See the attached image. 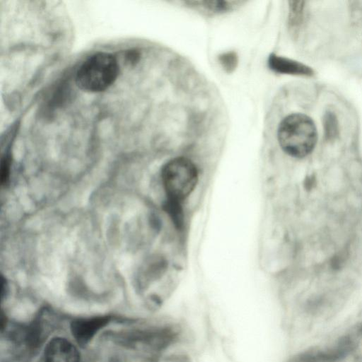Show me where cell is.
Listing matches in <instances>:
<instances>
[{
	"label": "cell",
	"instance_id": "1",
	"mask_svg": "<svg viewBox=\"0 0 362 362\" xmlns=\"http://www.w3.org/2000/svg\"><path fill=\"white\" fill-rule=\"evenodd\" d=\"M277 137L285 153L295 158H303L314 149L317 132L310 117L301 113H293L281 121Z\"/></svg>",
	"mask_w": 362,
	"mask_h": 362
},
{
	"label": "cell",
	"instance_id": "2",
	"mask_svg": "<svg viewBox=\"0 0 362 362\" xmlns=\"http://www.w3.org/2000/svg\"><path fill=\"white\" fill-rule=\"evenodd\" d=\"M119 73L117 57L109 52H98L82 62L76 71L75 83L83 91L100 93L115 83Z\"/></svg>",
	"mask_w": 362,
	"mask_h": 362
},
{
	"label": "cell",
	"instance_id": "3",
	"mask_svg": "<svg viewBox=\"0 0 362 362\" xmlns=\"http://www.w3.org/2000/svg\"><path fill=\"white\" fill-rule=\"evenodd\" d=\"M198 179L196 166L189 159L178 157L162 170V181L170 202L180 204L194 189Z\"/></svg>",
	"mask_w": 362,
	"mask_h": 362
},
{
	"label": "cell",
	"instance_id": "4",
	"mask_svg": "<svg viewBox=\"0 0 362 362\" xmlns=\"http://www.w3.org/2000/svg\"><path fill=\"white\" fill-rule=\"evenodd\" d=\"M110 321L109 316L78 318L71 323V332L80 345H86Z\"/></svg>",
	"mask_w": 362,
	"mask_h": 362
},
{
	"label": "cell",
	"instance_id": "5",
	"mask_svg": "<svg viewBox=\"0 0 362 362\" xmlns=\"http://www.w3.org/2000/svg\"><path fill=\"white\" fill-rule=\"evenodd\" d=\"M44 362H79L77 348L63 337H54L46 345L43 354Z\"/></svg>",
	"mask_w": 362,
	"mask_h": 362
},
{
	"label": "cell",
	"instance_id": "6",
	"mask_svg": "<svg viewBox=\"0 0 362 362\" xmlns=\"http://www.w3.org/2000/svg\"><path fill=\"white\" fill-rule=\"evenodd\" d=\"M268 66L274 71L292 75L311 76L313 71L309 66L283 57L271 54L268 59Z\"/></svg>",
	"mask_w": 362,
	"mask_h": 362
},
{
	"label": "cell",
	"instance_id": "7",
	"mask_svg": "<svg viewBox=\"0 0 362 362\" xmlns=\"http://www.w3.org/2000/svg\"><path fill=\"white\" fill-rule=\"evenodd\" d=\"M192 4L201 6L209 12L219 13L224 12L230 9L233 4L232 2L226 1H191Z\"/></svg>",
	"mask_w": 362,
	"mask_h": 362
},
{
	"label": "cell",
	"instance_id": "8",
	"mask_svg": "<svg viewBox=\"0 0 362 362\" xmlns=\"http://www.w3.org/2000/svg\"><path fill=\"white\" fill-rule=\"evenodd\" d=\"M218 60L225 71L230 73L234 71L238 64V56L234 52H228L219 55Z\"/></svg>",
	"mask_w": 362,
	"mask_h": 362
},
{
	"label": "cell",
	"instance_id": "9",
	"mask_svg": "<svg viewBox=\"0 0 362 362\" xmlns=\"http://www.w3.org/2000/svg\"><path fill=\"white\" fill-rule=\"evenodd\" d=\"M290 23L293 25L298 23L301 20L303 8V1H290Z\"/></svg>",
	"mask_w": 362,
	"mask_h": 362
},
{
	"label": "cell",
	"instance_id": "10",
	"mask_svg": "<svg viewBox=\"0 0 362 362\" xmlns=\"http://www.w3.org/2000/svg\"><path fill=\"white\" fill-rule=\"evenodd\" d=\"M122 59L125 65L135 66L141 59V53L136 49H129L122 52Z\"/></svg>",
	"mask_w": 362,
	"mask_h": 362
},
{
	"label": "cell",
	"instance_id": "11",
	"mask_svg": "<svg viewBox=\"0 0 362 362\" xmlns=\"http://www.w3.org/2000/svg\"><path fill=\"white\" fill-rule=\"evenodd\" d=\"M326 125L327 127L326 131L329 134L336 133L337 131V124H335V118L334 117L333 115H328Z\"/></svg>",
	"mask_w": 362,
	"mask_h": 362
},
{
	"label": "cell",
	"instance_id": "12",
	"mask_svg": "<svg viewBox=\"0 0 362 362\" xmlns=\"http://www.w3.org/2000/svg\"><path fill=\"white\" fill-rule=\"evenodd\" d=\"M110 362H119V361H115V360H112V361H111Z\"/></svg>",
	"mask_w": 362,
	"mask_h": 362
}]
</instances>
